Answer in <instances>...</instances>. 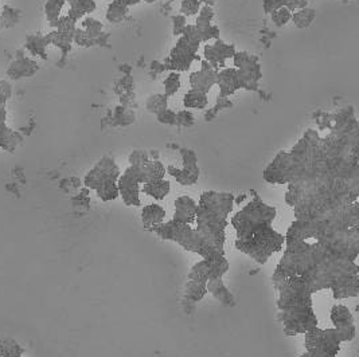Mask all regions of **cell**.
Here are the masks:
<instances>
[{
  "label": "cell",
  "instance_id": "obj_1",
  "mask_svg": "<svg viewBox=\"0 0 359 357\" xmlns=\"http://www.w3.org/2000/svg\"><path fill=\"white\" fill-rule=\"evenodd\" d=\"M234 206V195L227 192H203L198 204V234L213 249L223 254L227 215Z\"/></svg>",
  "mask_w": 359,
  "mask_h": 357
},
{
  "label": "cell",
  "instance_id": "obj_2",
  "mask_svg": "<svg viewBox=\"0 0 359 357\" xmlns=\"http://www.w3.org/2000/svg\"><path fill=\"white\" fill-rule=\"evenodd\" d=\"M286 236L272 228V225L261 226L242 238H237V249L258 263H265L273 253L283 249Z\"/></svg>",
  "mask_w": 359,
  "mask_h": 357
},
{
  "label": "cell",
  "instance_id": "obj_3",
  "mask_svg": "<svg viewBox=\"0 0 359 357\" xmlns=\"http://www.w3.org/2000/svg\"><path fill=\"white\" fill-rule=\"evenodd\" d=\"M120 176V169L113 159L105 156L100 160L93 169L88 172L85 176V186L89 190H94L97 196L103 201H110L117 199L118 188L117 179Z\"/></svg>",
  "mask_w": 359,
  "mask_h": 357
},
{
  "label": "cell",
  "instance_id": "obj_4",
  "mask_svg": "<svg viewBox=\"0 0 359 357\" xmlns=\"http://www.w3.org/2000/svg\"><path fill=\"white\" fill-rule=\"evenodd\" d=\"M276 218V210L261 200L258 196L249 201L231 220L237 231V238H242L261 226L272 225Z\"/></svg>",
  "mask_w": 359,
  "mask_h": 357
},
{
  "label": "cell",
  "instance_id": "obj_5",
  "mask_svg": "<svg viewBox=\"0 0 359 357\" xmlns=\"http://www.w3.org/2000/svg\"><path fill=\"white\" fill-rule=\"evenodd\" d=\"M279 320L284 324V333L287 336L305 334L318 328V318L310 306L280 309Z\"/></svg>",
  "mask_w": 359,
  "mask_h": 357
},
{
  "label": "cell",
  "instance_id": "obj_6",
  "mask_svg": "<svg viewBox=\"0 0 359 357\" xmlns=\"http://www.w3.org/2000/svg\"><path fill=\"white\" fill-rule=\"evenodd\" d=\"M198 49H199V42L180 35L177 46L171 50V54L163 61L166 70L177 71V73L187 71L191 67L192 61H199V57L197 55Z\"/></svg>",
  "mask_w": 359,
  "mask_h": 357
},
{
  "label": "cell",
  "instance_id": "obj_7",
  "mask_svg": "<svg viewBox=\"0 0 359 357\" xmlns=\"http://www.w3.org/2000/svg\"><path fill=\"white\" fill-rule=\"evenodd\" d=\"M212 277V270L206 260L198 262L192 266L190 274L187 277L186 288H184V305L194 306L199 302L207 293V281Z\"/></svg>",
  "mask_w": 359,
  "mask_h": 357
},
{
  "label": "cell",
  "instance_id": "obj_8",
  "mask_svg": "<svg viewBox=\"0 0 359 357\" xmlns=\"http://www.w3.org/2000/svg\"><path fill=\"white\" fill-rule=\"evenodd\" d=\"M339 334L335 329H312L305 333L304 345L307 351H320V352L328 353L331 356H336L340 349Z\"/></svg>",
  "mask_w": 359,
  "mask_h": 357
},
{
  "label": "cell",
  "instance_id": "obj_9",
  "mask_svg": "<svg viewBox=\"0 0 359 357\" xmlns=\"http://www.w3.org/2000/svg\"><path fill=\"white\" fill-rule=\"evenodd\" d=\"M140 184H143V183H142V177H140V172H139L138 166L131 165L124 171L123 175L118 176V195H121L125 206L138 207L142 204L140 196H139V194H140Z\"/></svg>",
  "mask_w": 359,
  "mask_h": 357
},
{
  "label": "cell",
  "instance_id": "obj_10",
  "mask_svg": "<svg viewBox=\"0 0 359 357\" xmlns=\"http://www.w3.org/2000/svg\"><path fill=\"white\" fill-rule=\"evenodd\" d=\"M331 321L342 341H351L355 338L354 317L345 305H335L331 309Z\"/></svg>",
  "mask_w": 359,
  "mask_h": 357
},
{
  "label": "cell",
  "instance_id": "obj_11",
  "mask_svg": "<svg viewBox=\"0 0 359 357\" xmlns=\"http://www.w3.org/2000/svg\"><path fill=\"white\" fill-rule=\"evenodd\" d=\"M234 54H236L234 44L226 43L222 39H215L214 43L206 44L203 50L205 61L216 70H219V67H225V62L229 58H233Z\"/></svg>",
  "mask_w": 359,
  "mask_h": 357
},
{
  "label": "cell",
  "instance_id": "obj_12",
  "mask_svg": "<svg viewBox=\"0 0 359 357\" xmlns=\"http://www.w3.org/2000/svg\"><path fill=\"white\" fill-rule=\"evenodd\" d=\"M39 70V65L36 61L29 58L25 53V49H20L16 51L15 59L10 64L7 69V75L14 81L20 78H29L35 75V73Z\"/></svg>",
  "mask_w": 359,
  "mask_h": 357
},
{
  "label": "cell",
  "instance_id": "obj_13",
  "mask_svg": "<svg viewBox=\"0 0 359 357\" xmlns=\"http://www.w3.org/2000/svg\"><path fill=\"white\" fill-rule=\"evenodd\" d=\"M216 73H218V70L214 69L212 65L206 61H202L201 69L192 71L188 77L191 89L207 94L212 90L213 85H215Z\"/></svg>",
  "mask_w": 359,
  "mask_h": 357
},
{
  "label": "cell",
  "instance_id": "obj_14",
  "mask_svg": "<svg viewBox=\"0 0 359 357\" xmlns=\"http://www.w3.org/2000/svg\"><path fill=\"white\" fill-rule=\"evenodd\" d=\"M215 83L219 86V96L221 97H229L236 93L238 89H241V81L238 75V70L231 69L218 70L216 73Z\"/></svg>",
  "mask_w": 359,
  "mask_h": 357
},
{
  "label": "cell",
  "instance_id": "obj_15",
  "mask_svg": "<svg viewBox=\"0 0 359 357\" xmlns=\"http://www.w3.org/2000/svg\"><path fill=\"white\" fill-rule=\"evenodd\" d=\"M198 204L197 201L192 197L187 195L179 196L175 200V214H174V220H178L180 223L190 225L195 222L197 218Z\"/></svg>",
  "mask_w": 359,
  "mask_h": 357
},
{
  "label": "cell",
  "instance_id": "obj_16",
  "mask_svg": "<svg viewBox=\"0 0 359 357\" xmlns=\"http://www.w3.org/2000/svg\"><path fill=\"white\" fill-rule=\"evenodd\" d=\"M334 292V297L338 299L349 298V297H357L359 292V279L358 275L347 277L336 282L331 286Z\"/></svg>",
  "mask_w": 359,
  "mask_h": 357
},
{
  "label": "cell",
  "instance_id": "obj_17",
  "mask_svg": "<svg viewBox=\"0 0 359 357\" xmlns=\"http://www.w3.org/2000/svg\"><path fill=\"white\" fill-rule=\"evenodd\" d=\"M168 175L175 179L180 186H194L199 179V166L188 168V166H182V168H175L173 165L167 166Z\"/></svg>",
  "mask_w": 359,
  "mask_h": 357
},
{
  "label": "cell",
  "instance_id": "obj_18",
  "mask_svg": "<svg viewBox=\"0 0 359 357\" xmlns=\"http://www.w3.org/2000/svg\"><path fill=\"white\" fill-rule=\"evenodd\" d=\"M207 293H212L216 299H219L225 306H233L234 305V298L230 290L225 286L222 277H216V278H210L207 281L206 285Z\"/></svg>",
  "mask_w": 359,
  "mask_h": 357
},
{
  "label": "cell",
  "instance_id": "obj_19",
  "mask_svg": "<svg viewBox=\"0 0 359 357\" xmlns=\"http://www.w3.org/2000/svg\"><path fill=\"white\" fill-rule=\"evenodd\" d=\"M166 218V211L159 204H148L142 210V222L147 230H152L156 226L162 225Z\"/></svg>",
  "mask_w": 359,
  "mask_h": 357
},
{
  "label": "cell",
  "instance_id": "obj_20",
  "mask_svg": "<svg viewBox=\"0 0 359 357\" xmlns=\"http://www.w3.org/2000/svg\"><path fill=\"white\" fill-rule=\"evenodd\" d=\"M142 177V183H149V181L160 180L166 176V168L159 160H149L143 166H138Z\"/></svg>",
  "mask_w": 359,
  "mask_h": 357
},
{
  "label": "cell",
  "instance_id": "obj_21",
  "mask_svg": "<svg viewBox=\"0 0 359 357\" xmlns=\"http://www.w3.org/2000/svg\"><path fill=\"white\" fill-rule=\"evenodd\" d=\"M47 40L44 38V35L40 32H35V34H30L26 36V44L25 49L31 53L33 55H36L42 59H47Z\"/></svg>",
  "mask_w": 359,
  "mask_h": 357
},
{
  "label": "cell",
  "instance_id": "obj_22",
  "mask_svg": "<svg viewBox=\"0 0 359 357\" xmlns=\"http://www.w3.org/2000/svg\"><path fill=\"white\" fill-rule=\"evenodd\" d=\"M70 8L68 11V16L75 22L81 20L88 14H92L96 10V1L94 0H69Z\"/></svg>",
  "mask_w": 359,
  "mask_h": 357
},
{
  "label": "cell",
  "instance_id": "obj_23",
  "mask_svg": "<svg viewBox=\"0 0 359 357\" xmlns=\"http://www.w3.org/2000/svg\"><path fill=\"white\" fill-rule=\"evenodd\" d=\"M142 191H143L145 195L151 196L153 199H156V200H162V199H164V197L170 194V191H171V184H170V181L166 180V179L149 181V183H144Z\"/></svg>",
  "mask_w": 359,
  "mask_h": 357
},
{
  "label": "cell",
  "instance_id": "obj_24",
  "mask_svg": "<svg viewBox=\"0 0 359 357\" xmlns=\"http://www.w3.org/2000/svg\"><path fill=\"white\" fill-rule=\"evenodd\" d=\"M183 106L186 109H198L203 110L209 106V97L206 93H202L194 89H190L184 96H183Z\"/></svg>",
  "mask_w": 359,
  "mask_h": 357
},
{
  "label": "cell",
  "instance_id": "obj_25",
  "mask_svg": "<svg viewBox=\"0 0 359 357\" xmlns=\"http://www.w3.org/2000/svg\"><path fill=\"white\" fill-rule=\"evenodd\" d=\"M44 38L47 40V44H53L57 49L62 51V54H68L70 50H72V44H73V36L70 35L62 34L57 30L50 31L49 34L44 35Z\"/></svg>",
  "mask_w": 359,
  "mask_h": 357
},
{
  "label": "cell",
  "instance_id": "obj_26",
  "mask_svg": "<svg viewBox=\"0 0 359 357\" xmlns=\"http://www.w3.org/2000/svg\"><path fill=\"white\" fill-rule=\"evenodd\" d=\"M23 142V136L16 130H12L11 128L5 127L0 132V148L5 152H14L18 145Z\"/></svg>",
  "mask_w": 359,
  "mask_h": 357
},
{
  "label": "cell",
  "instance_id": "obj_27",
  "mask_svg": "<svg viewBox=\"0 0 359 357\" xmlns=\"http://www.w3.org/2000/svg\"><path fill=\"white\" fill-rule=\"evenodd\" d=\"M129 12V7L125 5L124 3H121L120 0H113L110 1L107 8V19L110 22V23H121L123 20H125L127 15Z\"/></svg>",
  "mask_w": 359,
  "mask_h": 357
},
{
  "label": "cell",
  "instance_id": "obj_28",
  "mask_svg": "<svg viewBox=\"0 0 359 357\" xmlns=\"http://www.w3.org/2000/svg\"><path fill=\"white\" fill-rule=\"evenodd\" d=\"M315 18L316 11L314 8L304 7V8H300V10L292 12V19L290 20L295 23L297 29H307V27H310L314 23Z\"/></svg>",
  "mask_w": 359,
  "mask_h": 357
},
{
  "label": "cell",
  "instance_id": "obj_29",
  "mask_svg": "<svg viewBox=\"0 0 359 357\" xmlns=\"http://www.w3.org/2000/svg\"><path fill=\"white\" fill-rule=\"evenodd\" d=\"M79 27L84 30L85 32H86L90 38H93L94 40L97 39L100 35L104 32L103 23H101L99 19L92 18V16H88V15L81 19V26H79Z\"/></svg>",
  "mask_w": 359,
  "mask_h": 357
},
{
  "label": "cell",
  "instance_id": "obj_30",
  "mask_svg": "<svg viewBox=\"0 0 359 357\" xmlns=\"http://www.w3.org/2000/svg\"><path fill=\"white\" fill-rule=\"evenodd\" d=\"M145 108H147L148 112L152 113V114H159L164 109L168 108V97L162 93L152 94V96H149L147 98Z\"/></svg>",
  "mask_w": 359,
  "mask_h": 357
},
{
  "label": "cell",
  "instance_id": "obj_31",
  "mask_svg": "<svg viewBox=\"0 0 359 357\" xmlns=\"http://www.w3.org/2000/svg\"><path fill=\"white\" fill-rule=\"evenodd\" d=\"M182 86V81H180V73L177 71H170L168 75L163 81V88H164V96L167 97H173L179 92V89Z\"/></svg>",
  "mask_w": 359,
  "mask_h": 357
},
{
  "label": "cell",
  "instance_id": "obj_32",
  "mask_svg": "<svg viewBox=\"0 0 359 357\" xmlns=\"http://www.w3.org/2000/svg\"><path fill=\"white\" fill-rule=\"evenodd\" d=\"M23 348L12 338L0 340V357H22Z\"/></svg>",
  "mask_w": 359,
  "mask_h": 357
},
{
  "label": "cell",
  "instance_id": "obj_33",
  "mask_svg": "<svg viewBox=\"0 0 359 357\" xmlns=\"http://www.w3.org/2000/svg\"><path fill=\"white\" fill-rule=\"evenodd\" d=\"M0 15H1V18L4 20L5 29H12V27H15L19 23L20 16H22V10L12 8L10 5H3Z\"/></svg>",
  "mask_w": 359,
  "mask_h": 357
},
{
  "label": "cell",
  "instance_id": "obj_34",
  "mask_svg": "<svg viewBox=\"0 0 359 357\" xmlns=\"http://www.w3.org/2000/svg\"><path fill=\"white\" fill-rule=\"evenodd\" d=\"M114 125H118V127H127V125H131V124L135 123V113L131 112L129 109H127L125 106H117L114 109Z\"/></svg>",
  "mask_w": 359,
  "mask_h": 357
},
{
  "label": "cell",
  "instance_id": "obj_35",
  "mask_svg": "<svg viewBox=\"0 0 359 357\" xmlns=\"http://www.w3.org/2000/svg\"><path fill=\"white\" fill-rule=\"evenodd\" d=\"M75 29H77V22L69 18L68 15H61L54 26V30L62 32V34L70 35V36H73Z\"/></svg>",
  "mask_w": 359,
  "mask_h": 357
},
{
  "label": "cell",
  "instance_id": "obj_36",
  "mask_svg": "<svg viewBox=\"0 0 359 357\" xmlns=\"http://www.w3.org/2000/svg\"><path fill=\"white\" fill-rule=\"evenodd\" d=\"M271 19L277 27H283L288 25V22L292 19V12L286 7H281L279 10L271 12Z\"/></svg>",
  "mask_w": 359,
  "mask_h": 357
},
{
  "label": "cell",
  "instance_id": "obj_37",
  "mask_svg": "<svg viewBox=\"0 0 359 357\" xmlns=\"http://www.w3.org/2000/svg\"><path fill=\"white\" fill-rule=\"evenodd\" d=\"M73 42H75V44H78L81 47H86V49L96 46V40L93 38H90L81 27H77L75 31H74Z\"/></svg>",
  "mask_w": 359,
  "mask_h": 357
},
{
  "label": "cell",
  "instance_id": "obj_38",
  "mask_svg": "<svg viewBox=\"0 0 359 357\" xmlns=\"http://www.w3.org/2000/svg\"><path fill=\"white\" fill-rule=\"evenodd\" d=\"M202 4L198 0H182L180 1V14L183 16H197Z\"/></svg>",
  "mask_w": 359,
  "mask_h": 357
},
{
  "label": "cell",
  "instance_id": "obj_39",
  "mask_svg": "<svg viewBox=\"0 0 359 357\" xmlns=\"http://www.w3.org/2000/svg\"><path fill=\"white\" fill-rule=\"evenodd\" d=\"M128 160L132 166H143L151 160V157H149V152L144 151V149H136V151L131 152Z\"/></svg>",
  "mask_w": 359,
  "mask_h": 357
},
{
  "label": "cell",
  "instance_id": "obj_40",
  "mask_svg": "<svg viewBox=\"0 0 359 357\" xmlns=\"http://www.w3.org/2000/svg\"><path fill=\"white\" fill-rule=\"evenodd\" d=\"M195 124V117L192 112L188 109H183L177 113V125L178 128H190Z\"/></svg>",
  "mask_w": 359,
  "mask_h": 357
},
{
  "label": "cell",
  "instance_id": "obj_41",
  "mask_svg": "<svg viewBox=\"0 0 359 357\" xmlns=\"http://www.w3.org/2000/svg\"><path fill=\"white\" fill-rule=\"evenodd\" d=\"M156 120L158 123L167 125V127H175L177 125V113L171 110V109H164L163 112L156 114Z\"/></svg>",
  "mask_w": 359,
  "mask_h": 357
},
{
  "label": "cell",
  "instance_id": "obj_42",
  "mask_svg": "<svg viewBox=\"0 0 359 357\" xmlns=\"http://www.w3.org/2000/svg\"><path fill=\"white\" fill-rule=\"evenodd\" d=\"M180 156H182L183 166H188V168H194V166H198L197 153L192 151V149L182 148V149H180Z\"/></svg>",
  "mask_w": 359,
  "mask_h": 357
},
{
  "label": "cell",
  "instance_id": "obj_43",
  "mask_svg": "<svg viewBox=\"0 0 359 357\" xmlns=\"http://www.w3.org/2000/svg\"><path fill=\"white\" fill-rule=\"evenodd\" d=\"M173 35L174 36H180L183 34V30L187 26V18L182 14L174 15L173 18Z\"/></svg>",
  "mask_w": 359,
  "mask_h": 357
},
{
  "label": "cell",
  "instance_id": "obj_44",
  "mask_svg": "<svg viewBox=\"0 0 359 357\" xmlns=\"http://www.w3.org/2000/svg\"><path fill=\"white\" fill-rule=\"evenodd\" d=\"M286 3L287 0H264V10L266 14H271L281 7H286Z\"/></svg>",
  "mask_w": 359,
  "mask_h": 357
},
{
  "label": "cell",
  "instance_id": "obj_45",
  "mask_svg": "<svg viewBox=\"0 0 359 357\" xmlns=\"http://www.w3.org/2000/svg\"><path fill=\"white\" fill-rule=\"evenodd\" d=\"M231 106H233V102L229 99V97H221V96H219V97L216 98V102L213 108H214L215 112H221L223 109L231 108Z\"/></svg>",
  "mask_w": 359,
  "mask_h": 357
},
{
  "label": "cell",
  "instance_id": "obj_46",
  "mask_svg": "<svg viewBox=\"0 0 359 357\" xmlns=\"http://www.w3.org/2000/svg\"><path fill=\"white\" fill-rule=\"evenodd\" d=\"M0 94H3L7 99H10L12 97V86L8 81L1 79L0 81Z\"/></svg>",
  "mask_w": 359,
  "mask_h": 357
},
{
  "label": "cell",
  "instance_id": "obj_47",
  "mask_svg": "<svg viewBox=\"0 0 359 357\" xmlns=\"http://www.w3.org/2000/svg\"><path fill=\"white\" fill-rule=\"evenodd\" d=\"M300 357H335V356H331L328 353H324V352H320V351H307L304 355H301Z\"/></svg>",
  "mask_w": 359,
  "mask_h": 357
},
{
  "label": "cell",
  "instance_id": "obj_48",
  "mask_svg": "<svg viewBox=\"0 0 359 357\" xmlns=\"http://www.w3.org/2000/svg\"><path fill=\"white\" fill-rule=\"evenodd\" d=\"M151 69L155 70V74L162 73V71H166V66L162 62H158V61H153L152 65H151Z\"/></svg>",
  "mask_w": 359,
  "mask_h": 357
},
{
  "label": "cell",
  "instance_id": "obj_49",
  "mask_svg": "<svg viewBox=\"0 0 359 357\" xmlns=\"http://www.w3.org/2000/svg\"><path fill=\"white\" fill-rule=\"evenodd\" d=\"M121 3H124L125 5H128V7H131V5H136L138 3H140V0H120Z\"/></svg>",
  "mask_w": 359,
  "mask_h": 357
},
{
  "label": "cell",
  "instance_id": "obj_50",
  "mask_svg": "<svg viewBox=\"0 0 359 357\" xmlns=\"http://www.w3.org/2000/svg\"><path fill=\"white\" fill-rule=\"evenodd\" d=\"M7 98L3 96V94H0V109H5V103H7Z\"/></svg>",
  "mask_w": 359,
  "mask_h": 357
},
{
  "label": "cell",
  "instance_id": "obj_51",
  "mask_svg": "<svg viewBox=\"0 0 359 357\" xmlns=\"http://www.w3.org/2000/svg\"><path fill=\"white\" fill-rule=\"evenodd\" d=\"M199 3H203V5H210V7H213L214 5V3H215V0H198Z\"/></svg>",
  "mask_w": 359,
  "mask_h": 357
},
{
  "label": "cell",
  "instance_id": "obj_52",
  "mask_svg": "<svg viewBox=\"0 0 359 357\" xmlns=\"http://www.w3.org/2000/svg\"><path fill=\"white\" fill-rule=\"evenodd\" d=\"M3 29H5L4 20H3V18H1V15H0V30H3Z\"/></svg>",
  "mask_w": 359,
  "mask_h": 357
},
{
  "label": "cell",
  "instance_id": "obj_53",
  "mask_svg": "<svg viewBox=\"0 0 359 357\" xmlns=\"http://www.w3.org/2000/svg\"><path fill=\"white\" fill-rule=\"evenodd\" d=\"M144 1H145V3H148V4H151V3H155L156 0H144Z\"/></svg>",
  "mask_w": 359,
  "mask_h": 357
}]
</instances>
